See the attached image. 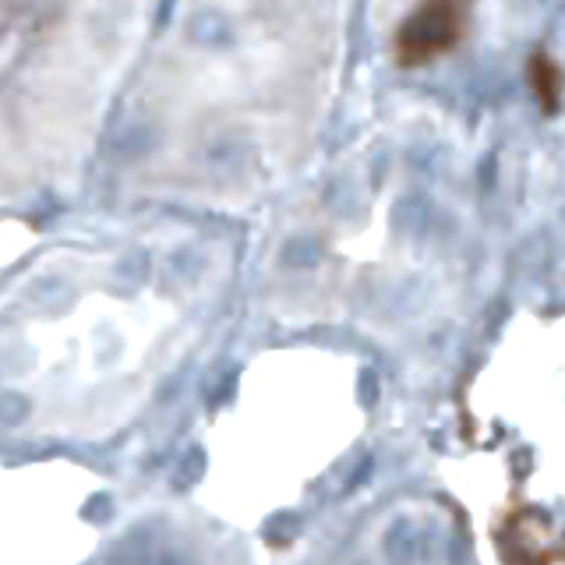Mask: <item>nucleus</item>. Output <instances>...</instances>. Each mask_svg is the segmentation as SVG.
<instances>
[{"mask_svg":"<svg viewBox=\"0 0 565 565\" xmlns=\"http://www.w3.org/2000/svg\"><path fill=\"white\" fill-rule=\"evenodd\" d=\"M358 435V403L282 382L241 385L212 424L205 502L234 523H258L297 502Z\"/></svg>","mask_w":565,"mask_h":565,"instance_id":"obj_1","label":"nucleus"},{"mask_svg":"<svg viewBox=\"0 0 565 565\" xmlns=\"http://www.w3.org/2000/svg\"><path fill=\"white\" fill-rule=\"evenodd\" d=\"M88 488L61 467H0V565H82L96 534Z\"/></svg>","mask_w":565,"mask_h":565,"instance_id":"obj_2","label":"nucleus"},{"mask_svg":"<svg viewBox=\"0 0 565 565\" xmlns=\"http://www.w3.org/2000/svg\"><path fill=\"white\" fill-rule=\"evenodd\" d=\"M467 18V0H428L414 18L411 25L399 32V53L403 61H428L435 53L449 50L459 40Z\"/></svg>","mask_w":565,"mask_h":565,"instance_id":"obj_3","label":"nucleus"},{"mask_svg":"<svg viewBox=\"0 0 565 565\" xmlns=\"http://www.w3.org/2000/svg\"><path fill=\"white\" fill-rule=\"evenodd\" d=\"M530 88H534L541 110H547V114L558 110V103H562V71H558V64L547 61L544 53H537V57L530 61Z\"/></svg>","mask_w":565,"mask_h":565,"instance_id":"obj_4","label":"nucleus"}]
</instances>
